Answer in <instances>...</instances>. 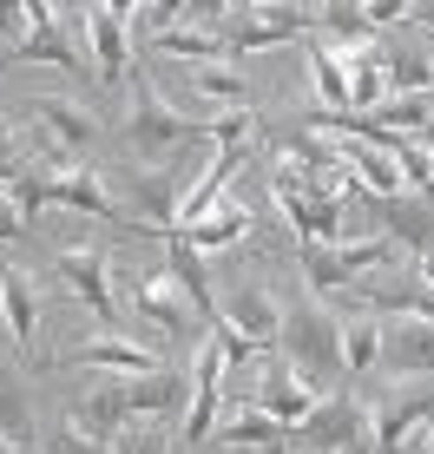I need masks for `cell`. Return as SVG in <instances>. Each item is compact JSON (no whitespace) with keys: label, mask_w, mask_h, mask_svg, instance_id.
Instances as JSON below:
<instances>
[{"label":"cell","mask_w":434,"mask_h":454,"mask_svg":"<svg viewBox=\"0 0 434 454\" xmlns=\"http://www.w3.org/2000/svg\"><path fill=\"white\" fill-rule=\"evenodd\" d=\"M316 27L309 7H257V0H230L224 13V59H251L270 53V46H290Z\"/></svg>","instance_id":"obj_4"},{"label":"cell","mask_w":434,"mask_h":454,"mask_svg":"<svg viewBox=\"0 0 434 454\" xmlns=\"http://www.w3.org/2000/svg\"><path fill=\"white\" fill-rule=\"evenodd\" d=\"M184 92L198 99V119H217V113H257V80L237 67V59H211V67H191Z\"/></svg>","instance_id":"obj_12"},{"label":"cell","mask_w":434,"mask_h":454,"mask_svg":"<svg viewBox=\"0 0 434 454\" xmlns=\"http://www.w3.org/2000/svg\"><path fill=\"white\" fill-rule=\"evenodd\" d=\"M159 363H172V356H159L145 336H126V330H86L80 342L46 356V369H92V375H119V382H138V375H151Z\"/></svg>","instance_id":"obj_2"},{"label":"cell","mask_w":434,"mask_h":454,"mask_svg":"<svg viewBox=\"0 0 434 454\" xmlns=\"http://www.w3.org/2000/svg\"><path fill=\"white\" fill-rule=\"evenodd\" d=\"M336 330H343V382H368L382 369V317L349 309V317H336Z\"/></svg>","instance_id":"obj_16"},{"label":"cell","mask_w":434,"mask_h":454,"mask_svg":"<svg viewBox=\"0 0 434 454\" xmlns=\"http://www.w3.org/2000/svg\"><path fill=\"white\" fill-rule=\"evenodd\" d=\"M217 317L230 323L251 349H276V330H283V303H276L270 277H237L224 296H217Z\"/></svg>","instance_id":"obj_8"},{"label":"cell","mask_w":434,"mask_h":454,"mask_svg":"<svg viewBox=\"0 0 434 454\" xmlns=\"http://www.w3.org/2000/svg\"><path fill=\"white\" fill-rule=\"evenodd\" d=\"M0 442L13 454H34L40 442V402H34V375L20 363H0Z\"/></svg>","instance_id":"obj_13"},{"label":"cell","mask_w":434,"mask_h":454,"mask_svg":"<svg viewBox=\"0 0 434 454\" xmlns=\"http://www.w3.org/2000/svg\"><path fill=\"white\" fill-rule=\"evenodd\" d=\"M362 434H368L362 395H355V388H336V395H322L316 409H309V421L290 434L283 448H297V454H349Z\"/></svg>","instance_id":"obj_6"},{"label":"cell","mask_w":434,"mask_h":454,"mask_svg":"<svg viewBox=\"0 0 434 454\" xmlns=\"http://www.w3.org/2000/svg\"><path fill=\"white\" fill-rule=\"evenodd\" d=\"M53 284L92 317V330H119V303H112V270H105V250H92V244H59V250H53Z\"/></svg>","instance_id":"obj_5"},{"label":"cell","mask_w":434,"mask_h":454,"mask_svg":"<svg viewBox=\"0 0 434 454\" xmlns=\"http://www.w3.org/2000/svg\"><path fill=\"white\" fill-rule=\"evenodd\" d=\"M151 53H172V59H191V67H211V59H224V40L217 34H205V27H165V34H151L145 40Z\"/></svg>","instance_id":"obj_19"},{"label":"cell","mask_w":434,"mask_h":454,"mask_svg":"<svg viewBox=\"0 0 434 454\" xmlns=\"http://www.w3.org/2000/svg\"><path fill=\"white\" fill-rule=\"evenodd\" d=\"M40 277L27 270V263H0V330H7L13 342V356H27L20 369H34V356H40Z\"/></svg>","instance_id":"obj_7"},{"label":"cell","mask_w":434,"mask_h":454,"mask_svg":"<svg viewBox=\"0 0 434 454\" xmlns=\"http://www.w3.org/2000/svg\"><path fill=\"white\" fill-rule=\"evenodd\" d=\"M126 402H132V421H151V428L178 434V415H184V402H191V369L184 363H159L151 375L126 382Z\"/></svg>","instance_id":"obj_11"},{"label":"cell","mask_w":434,"mask_h":454,"mask_svg":"<svg viewBox=\"0 0 434 454\" xmlns=\"http://www.w3.org/2000/svg\"><path fill=\"white\" fill-rule=\"evenodd\" d=\"M34 454H105L99 442H86L80 428H73L66 415L59 421H40V442H34Z\"/></svg>","instance_id":"obj_20"},{"label":"cell","mask_w":434,"mask_h":454,"mask_svg":"<svg viewBox=\"0 0 434 454\" xmlns=\"http://www.w3.org/2000/svg\"><path fill=\"white\" fill-rule=\"evenodd\" d=\"M283 442L290 434L276 428L257 402H224V415H217V428H211V448H237V454H276Z\"/></svg>","instance_id":"obj_14"},{"label":"cell","mask_w":434,"mask_h":454,"mask_svg":"<svg viewBox=\"0 0 434 454\" xmlns=\"http://www.w3.org/2000/svg\"><path fill=\"white\" fill-rule=\"evenodd\" d=\"M13 238H27V224H20V211H13L7 184H0V244H13Z\"/></svg>","instance_id":"obj_21"},{"label":"cell","mask_w":434,"mask_h":454,"mask_svg":"<svg viewBox=\"0 0 434 454\" xmlns=\"http://www.w3.org/2000/svg\"><path fill=\"white\" fill-rule=\"evenodd\" d=\"M276 454H297V448H276Z\"/></svg>","instance_id":"obj_22"},{"label":"cell","mask_w":434,"mask_h":454,"mask_svg":"<svg viewBox=\"0 0 434 454\" xmlns=\"http://www.w3.org/2000/svg\"><path fill=\"white\" fill-rule=\"evenodd\" d=\"M73 34H80L86 73H92L99 86H126V80H132L138 46H132L126 7H73Z\"/></svg>","instance_id":"obj_3"},{"label":"cell","mask_w":434,"mask_h":454,"mask_svg":"<svg viewBox=\"0 0 434 454\" xmlns=\"http://www.w3.org/2000/svg\"><path fill=\"white\" fill-rule=\"evenodd\" d=\"M382 231L401 244V250H422L434 244V205L428 198H415V192H401V198H382Z\"/></svg>","instance_id":"obj_18"},{"label":"cell","mask_w":434,"mask_h":454,"mask_svg":"<svg viewBox=\"0 0 434 454\" xmlns=\"http://www.w3.org/2000/svg\"><path fill=\"white\" fill-rule=\"evenodd\" d=\"M205 138V119L198 113H178L172 99H159V86L132 67L126 80V125H119V159L132 165H172L178 152H191Z\"/></svg>","instance_id":"obj_1"},{"label":"cell","mask_w":434,"mask_h":454,"mask_svg":"<svg viewBox=\"0 0 434 454\" xmlns=\"http://www.w3.org/2000/svg\"><path fill=\"white\" fill-rule=\"evenodd\" d=\"M251 402H257V409L270 415L283 434H297L303 421H309V409H316L322 395H316V388H309V382H303V375L290 369V363H283V356L270 349V356H263V369H257V388H251Z\"/></svg>","instance_id":"obj_9"},{"label":"cell","mask_w":434,"mask_h":454,"mask_svg":"<svg viewBox=\"0 0 434 454\" xmlns=\"http://www.w3.org/2000/svg\"><path fill=\"white\" fill-rule=\"evenodd\" d=\"M66 421L86 434V442H99V448H112L119 434L132 428V402H126V382L119 375H92V382L73 395V409H66Z\"/></svg>","instance_id":"obj_10"},{"label":"cell","mask_w":434,"mask_h":454,"mask_svg":"<svg viewBox=\"0 0 434 454\" xmlns=\"http://www.w3.org/2000/svg\"><path fill=\"white\" fill-rule=\"evenodd\" d=\"M165 277H172V284L184 290V296H191V309H198V317H217V290H211V263L205 257H198V250L191 244H184V238H165Z\"/></svg>","instance_id":"obj_17"},{"label":"cell","mask_w":434,"mask_h":454,"mask_svg":"<svg viewBox=\"0 0 434 454\" xmlns=\"http://www.w3.org/2000/svg\"><path fill=\"white\" fill-rule=\"evenodd\" d=\"M251 231H257V217L244 211V205H230V198H224V205H211L191 231H172V238H184V244L198 250V257L211 263V257H224V250H244V238H251Z\"/></svg>","instance_id":"obj_15"}]
</instances>
